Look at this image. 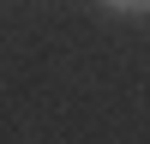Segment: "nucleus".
Returning <instances> with one entry per match:
<instances>
[{"label": "nucleus", "instance_id": "nucleus-1", "mask_svg": "<svg viewBox=\"0 0 150 144\" xmlns=\"http://www.w3.org/2000/svg\"><path fill=\"white\" fill-rule=\"evenodd\" d=\"M102 6H126V12H150V0H102Z\"/></svg>", "mask_w": 150, "mask_h": 144}]
</instances>
